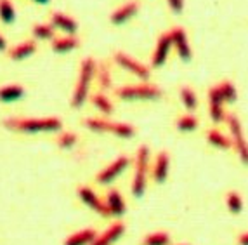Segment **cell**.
I'll use <instances>...</instances> for the list:
<instances>
[{"mask_svg":"<svg viewBox=\"0 0 248 245\" xmlns=\"http://www.w3.org/2000/svg\"><path fill=\"white\" fill-rule=\"evenodd\" d=\"M219 89H220V94H222V98H224L226 103H234L236 98H238V91H236V87L231 82L226 80V82L220 83Z\"/></svg>","mask_w":248,"mask_h":245,"instance_id":"1f68e13d","label":"cell"},{"mask_svg":"<svg viewBox=\"0 0 248 245\" xmlns=\"http://www.w3.org/2000/svg\"><path fill=\"white\" fill-rule=\"evenodd\" d=\"M77 139H78V136L75 132H71V131H61L56 143H58V146L61 150H71L77 145Z\"/></svg>","mask_w":248,"mask_h":245,"instance_id":"83f0119b","label":"cell"},{"mask_svg":"<svg viewBox=\"0 0 248 245\" xmlns=\"http://www.w3.org/2000/svg\"><path fill=\"white\" fill-rule=\"evenodd\" d=\"M240 245H248V233H243L240 237Z\"/></svg>","mask_w":248,"mask_h":245,"instance_id":"d590c367","label":"cell"},{"mask_svg":"<svg viewBox=\"0 0 248 245\" xmlns=\"http://www.w3.org/2000/svg\"><path fill=\"white\" fill-rule=\"evenodd\" d=\"M170 33V38H172V46L175 47V50H177L179 58L182 59V61H189L191 56H193V50H191V46L189 42H187V35L186 32L181 28V26H175L172 32H169Z\"/></svg>","mask_w":248,"mask_h":245,"instance_id":"30bf717a","label":"cell"},{"mask_svg":"<svg viewBox=\"0 0 248 245\" xmlns=\"http://www.w3.org/2000/svg\"><path fill=\"white\" fill-rule=\"evenodd\" d=\"M181 101L187 110H191V112L196 110V106H198V98H196L195 91H193L191 87L181 89Z\"/></svg>","mask_w":248,"mask_h":245,"instance_id":"f1b7e54d","label":"cell"},{"mask_svg":"<svg viewBox=\"0 0 248 245\" xmlns=\"http://www.w3.org/2000/svg\"><path fill=\"white\" fill-rule=\"evenodd\" d=\"M50 26L64 35H77V32H78L77 19H73L70 14L59 13V11L50 14Z\"/></svg>","mask_w":248,"mask_h":245,"instance_id":"9c48e42d","label":"cell"},{"mask_svg":"<svg viewBox=\"0 0 248 245\" xmlns=\"http://www.w3.org/2000/svg\"><path fill=\"white\" fill-rule=\"evenodd\" d=\"M167 4H169L174 14H181L182 9H184V0H167Z\"/></svg>","mask_w":248,"mask_h":245,"instance_id":"836d02e7","label":"cell"},{"mask_svg":"<svg viewBox=\"0 0 248 245\" xmlns=\"http://www.w3.org/2000/svg\"><path fill=\"white\" fill-rule=\"evenodd\" d=\"M91 103H92V106H94L95 110H99L103 115H106V116H109V115H113V103L109 101V98H108L106 94H103V92H95V94H92L91 98Z\"/></svg>","mask_w":248,"mask_h":245,"instance_id":"44dd1931","label":"cell"},{"mask_svg":"<svg viewBox=\"0 0 248 245\" xmlns=\"http://www.w3.org/2000/svg\"><path fill=\"white\" fill-rule=\"evenodd\" d=\"M148 169H149V148L148 146H139L136 153V172H134L132 181V195L142 196L146 191V183H148Z\"/></svg>","mask_w":248,"mask_h":245,"instance_id":"3957f363","label":"cell"},{"mask_svg":"<svg viewBox=\"0 0 248 245\" xmlns=\"http://www.w3.org/2000/svg\"><path fill=\"white\" fill-rule=\"evenodd\" d=\"M207 139H208L210 145L217 146V148H220V150H228V148H231L232 146L231 139H228V137L224 136L222 132H219V131H208Z\"/></svg>","mask_w":248,"mask_h":245,"instance_id":"484cf974","label":"cell"},{"mask_svg":"<svg viewBox=\"0 0 248 245\" xmlns=\"http://www.w3.org/2000/svg\"><path fill=\"white\" fill-rule=\"evenodd\" d=\"M97 237V231L94 228H83L80 231H75L68 235L62 245H91Z\"/></svg>","mask_w":248,"mask_h":245,"instance_id":"ffe728a7","label":"cell"},{"mask_svg":"<svg viewBox=\"0 0 248 245\" xmlns=\"http://www.w3.org/2000/svg\"><path fill=\"white\" fill-rule=\"evenodd\" d=\"M116 98L124 101H151L161 96V89L151 83H139V85H124L115 91Z\"/></svg>","mask_w":248,"mask_h":245,"instance_id":"277c9868","label":"cell"},{"mask_svg":"<svg viewBox=\"0 0 248 245\" xmlns=\"http://www.w3.org/2000/svg\"><path fill=\"white\" fill-rule=\"evenodd\" d=\"M170 49H172V38H170V33H163L160 35L156 42V47L153 50V56H151V66L160 68L163 66L169 59Z\"/></svg>","mask_w":248,"mask_h":245,"instance_id":"8fae6325","label":"cell"},{"mask_svg":"<svg viewBox=\"0 0 248 245\" xmlns=\"http://www.w3.org/2000/svg\"><path fill=\"white\" fill-rule=\"evenodd\" d=\"M83 125L92 132H103V134H111L115 122L104 120V118H87L83 120Z\"/></svg>","mask_w":248,"mask_h":245,"instance_id":"7402d4cb","label":"cell"},{"mask_svg":"<svg viewBox=\"0 0 248 245\" xmlns=\"http://www.w3.org/2000/svg\"><path fill=\"white\" fill-rule=\"evenodd\" d=\"M25 94L26 91L21 83H7L0 87V103H16L23 99Z\"/></svg>","mask_w":248,"mask_h":245,"instance_id":"d6986e66","label":"cell"},{"mask_svg":"<svg viewBox=\"0 0 248 245\" xmlns=\"http://www.w3.org/2000/svg\"><path fill=\"white\" fill-rule=\"evenodd\" d=\"M4 129L21 134L61 132L62 120L59 116H9L2 122Z\"/></svg>","mask_w":248,"mask_h":245,"instance_id":"6da1fadb","label":"cell"},{"mask_svg":"<svg viewBox=\"0 0 248 245\" xmlns=\"http://www.w3.org/2000/svg\"><path fill=\"white\" fill-rule=\"evenodd\" d=\"M196 127H198V120H196V116H193V115H184L177 120V129L182 131V132H191V131H195Z\"/></svg>","mask_w":248,"mask_h":245,"instance_id":"4dcf8cb0","label":"cell"},{"mask_svg":"<svg viewBox=\"0 0 248 245\" xmlns=\"http://www.w3.org/2000/svg\"><path fill=\"white\" fill-rule=\"evenodd\" d=\"M94 79H97V83H99V87L103 89V91L111 89V71H109V68H108L104 63L95 65Z\"/></svg>","mask_w":248,"mask_h":245,"instance_id":"d4e9b609","label":"cell"},{"mask_svg":"<svg viewBox=\"0 0 248 245\" xmlns=\"http://www.w3.org/2000/svg\"><path fill=\"white\" fill-rule=\"evenodd\" d=\"M104 204H106L109 216H113V217H122L125 212H127L125 200H124V196H122V193L118 190H109V191H108Z\"/></svg>","mask_w":248,"mask_h":245,"instance_id":"e0dca14e","label":"cell"},{"mask_svg":"<svg viewBox=\"0 0 248 245\" xmlns=\"http://www.w3.org/2000/svg\"><path fill=\"white\" fill-rule=\"evenodd\" d=\"M124 233H125V225L120 223V221H116L111 226H108L101 235L97 233V237H95V240L91 245H113L115 242H118L124 237Z\"/></svg>","mask_w":248,"mask_h":245,"instance_id":"4fadbf2b","label":"cell"},{"mask_svg":"<svg viewBox=\"0 0 248 245\" xmlns=\"http://www.w3.org/2000/svg\"><path fill=\"white\" fill-rule=\"evenodd\" d=\"M226 120H228L229 131H231V136H232V145L236 146V151L240 155V160L245 165H248V143H247V139H245L240 118L236 115H228Z\"/></svg>","mask_w":248,"mask_h":245,"instance_id":"5b68a950","label":"cell"},{"mask_svg":"<svg viewBox=\"0 0 248 245\" xmlns=\"http://www.w3.org/2000/svg\"><path fill=\"white\" fill-rule=\"evenodd\" d=\"M31 2H35V4H38V5H47V4H50V0H31Z\"/></svg>","mask_w":248,"mask_h":245,"instance_id":"8d00e7d4","label":"cell"},{"mask_svg":"<svg viewBox=\"0 0 248 245\" xmlns=\"http://www.w3.org/2000/svg\"><path fill=\"white\" fill-rule=\"evenodd\" d=\"M113 59H115V63L122 68V70L128 71V73H132L134 77L144 80V82H146V80H149V77H151L148 66H144L142 63H139L137 59H134L132 56L125 54V52H122V50L115 52V54H113Z\"/></svg>","mask_w":248,"mask_h":245,"instance_id":"8992f818","label":"cell"},{"mask_svg":"<svg viewBox=\"0 0 248 245\" xmlns=\"http://www.w3.org/2000/svg\"><path fill=\"white\" fill-rule=\"evenodd\" d=\"M16 19H17V14L13 2L11 0H0V21L4 25L11 26L16 23Z\"/></svg>","mask_w":248,"mask_h":245,"instance_id":"603a6c76","label":"cell"},{"mask_svg":"<svg viewBox=\"0 0 248 245\" xmlns=\"http://www.w3.org/2000/svg\"><path fill=\"white\" fill-rule=\"evenodd\" d=\"M31 33H33L35 40L47 42L56 37V30L50 26V23H37V25H33V28H31Z\"/></svg>","mask_w":248,"mask_h":245,"instance_id":"cb8c5ba5","label":"cell"},{"mask_svg":"<svg viewBox=\"0 0 248 245\" xmlns=\"http://www.w3.org/2000/svg\"><path fill=\"white\" fill-rule=\"evenodd\" d=\"M111 134H115L116 137H122V139H130V137L136 136V127L130 124H125V122H115Z\"/></svg>","mask_w":248,"mask_h":245,"instance_id":"4316f807","label":"cell"},{"mask_svg":"<svg viewBox=\"0 0 248 245\" xmlns=\"http://www.w3.org/2000/svg\"><path fill=\"white\" fill-rule=\"evenodd\" d=\"M226 202H228V207L232 214H240V212L243 211V200H241V195L238 191H231Z\"/></svg>","mask_w":248,"mask_h":245,"instance_id":"d6a6232c","label":"cell"},{"mask_svg":"<svg viewBox=\"0 0 248 245\" xmlns=\"http://www.w3.org/2000/svg\"><path fill=\"white\" fill-rule=\"evenodd\" d=\"M35 52H37V40L35 38H28V40H23L17 46L11 47L7 56L13 61H25V59L31 58Z\"/></svg>","mask_w":248,"mask_h":245,"instance_id":"5bb4252c","label":"cell"},{"mask_svg":"<svg viewBox=\"0 0 248 245\" xmlns=\"http://www.w3.org/2000/svg\"><path fill=\"white\" fill-rule=\"evenodd\" d=\"M80 47V38L77 35H62V37H54L50 42V49L56 54H68Z\"/></svg>","mask_w":248,"mask_h":245,"instance_id":"2e32d148","label":"cell"},{"mask_svg":"<svg viewBox=\"0 0 248 245\" xmlns=\"http://www.w3.org/2000/svg\"><path fill=\"white\" fill-rule=\"evenodd\" d=\"M137 13H139V2L130 0V2H125L124 5L115 9V11L109 14V21H111L113 25L122 26V25H125L128 19H132Z\"/></svg>","mask_w":248,"mask_h":245,"instance_id":"7c38bea8","label":"cell"},{"mask_svg":"<svg viewBox=\"0 0 248 245\" xmlns=\"http://www.w3.org/2000/svg\"><path fill=\"white\" fill-rule=\"evenodd\" d=\"M169 169H170V158L167 151H160L153 163V178L158 184L165 183L167 176H169Z\"/></svg>","mask_w":248,"mask_h":245,"instance_id":"ac0fdd59","label":"cell"},{"mask_svg":"<svg viewBox=\"0 0 248 245\" xmlns=\"http://www.w3.org/2000/svg\"><path fill=\"white\" fill-rule=\"evenodd\" d=\"M77 195H78V198L82 200L83 204L87 205L89 209H92L95 214H99V216H103V217H109V212H108L106 204H104L103 200H101V196L97 195L92 188L78 186V190H77Z\"/></svg>","mask_w":248,"mask_h":245,"instance_id":"ba28073f","label":"cell"},{"mask_svg":"<svg viewBox=\"0 0 248 245\" xmlns=\"http://www.w3.org/2000/svg\"><path fill=\"white\" fill-rule=\"evenodd\" d=\"M128 165H130V158L125 157V155H120V157H116L115 160L109 163V165L104 167L101 172H97V176H95V181H97L99 184L113 183L118 176L124 174Z\"/></svg>","mask_w":248,"mask_h":245,"instance_id":"52a82bcc","label":"cell"},{"mask_svg":"<svg viewBox=\"0 0 248 245\" xmlns=\"http://www.w3.org/2000/svg\"><path fill=\"white\" fill-rule=\"evenodd\" d=\"M208 103H210V116L214 122L226 120V112H224V98L220 94L219 87H214L208 91Z\"/></svg>","mask_w":248,"mask_h":245,"instance_id":"9a60e30c","label":"cell"},{"mask_svg":"<svg viewBox=\"0 0 248 245\" xmlns=\"http://www.w3.org/2000/svg\"><path fill=\"white\" fill-rule=\"evenodd\" d=\"M142 245H170V237L165 231H156L146 235Z\"/></svg>","mask_w":248,"mask_h":245,"instance_id":"f546056e","label":"cell"},{"mask_svg":"<svg viewBox=\"0 0 248 245\" xmlns=\"http://www.w3.org/2000/svg\"><path fill=\"white\" fill-rule=\"evenodd\" d=\"M95 65H97V63H95L94 58H85L82 61V65H80L78 80H77V85H75L73 92H71V99H70V104L73 108L80 110L83 104L87 103L92 80H94Z\"/></svg>","mask_w":248,"mask_h":245,"instance_id":"7a4b0ae2","label":"cell"},{"mask_svg":"<svg viewBox=\"0 0 248 245\" xmlns=\"http://www.w3.org/2000/svg\"><path fill=\"white\" fill-rule=\"evenodd\" d=\"M4 50H7V40H5L4 35L0 33V52H4Z\"/></svg>","mask_w":248,"mask_h":245,"instance_id":"e575fe53","label":"cell"}]
</instances>
